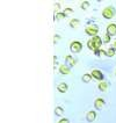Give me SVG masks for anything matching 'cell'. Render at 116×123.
Instances as JSON below:
<instances>
[{"label": "cell", "instance_id": "obj_16", "mask_svg": "<svg viewBox=\"0 0 116 123\" xmlns=\"http://www.w3.org/2000/svg\"><path fill=\"white\" fill-rule=\"evenodd\" d=\"M114 55H115V50L113 48H109L108 51H107V56H108V57H113Z\"/></svg>", "mask_w": 116, "mask_h": 123}, {"label": "cell", "instance_id": "obj_2", "mask_svg": "<svg viewBox=\"0 0 116 123\" xmlns=\"http://www.w3.org/2000/svg\"><path fill=\"white\" fill-rule=\"evenodd\" d=\"M102 15L103 18H106V19H111L114 15H115V9H114V7H106L104 9H103L102 12Z\"/></svg>", "mask_w": 116, "mask_h": 123}, {"label": "cell", "instance_id": "obj_12", "mask_svg": "<svg viewBox=\"0 0 116 123\" xmlns=\"http://www.w3.org/2000/svg\"><path fill=\"white\" fill-rule=\"evenodd\" d=\"M107 88H108V84H107V82L102 81L99 84V89H100V91H106Z\"/></svg>", "mask_w": 116, "mask_h": 123}, {"label": "cell", "instance_id": "obj_4", "mask_svg": "<svg viewBox=\"0 0 116 123\" xmlns=\"http://www.w3.org/2000/svg\"><path fill=\"white\" fill-rule=\"evenodd\" d=\"M86 33L94 37L99 33V28L96 27V26H88V27H86Z\"/></svg>", "mask_w": 116, "mask_h": 123}, {"label": "cell", "instance_id": "obj_8", "mask_svg": "<svg viewBox=\"0 0 116 123\" xmlns=\"http://www.w3.org/2000/svg\"><path fill=\"white\" fill-rule=\"evenodd\" d=\"M95 108L96 109H102L103 106H104V101H103L102 99H96L95 100Z\"/></svg>", "mask_w": 116, "mask_h": 123}, {"label": "cell", "instance_id": "obj_14", "mask_svg": "<svg viewBox=\"0 0 116 123\" xmlns=\"http://www.w3.org/2000/svg\"><path fill=\"white\" fill-rule=\"evenodd\" d=\"M55 113H56V115H58V116H61V114L64 113V110H63V108H61V107H56Z\"/></svg>", "mask_w": 116, "mask_h": 123}, {"label": "cell", "instance_id": "obj_18", "mask_svg": "<svg viewBox=\"0 0 116 123\" xmlns=\"http://www.w3.org/2000/svg\"><path fill=\"white\" fill-rule=\"evenodd\" d=\"M96 55L100 56V57H103V56H107V52H106L104 50H99V51L96 52Z\"/></svg>", "mask_w": 116, "mask_h": 123}, {"label": "cell", "instance_id": "obj_3", "mask_svg": "<svg viewBox=\"0 0 116 123\" xmlns=\"http://www.w3.org/2000/svg\"><path fill=\"white\" fill-rule=\"evenodd\" d=\"M81 48H82V44L80 43V42H78V41L72 42V43H71V45H70L71 51H72V52H74V54L80 52V51H81Z\"/></svg>", "mask_w": 116, "mask_h": 123}, {"label": "cell", "instance_id": "obj_6", "mask_svg": "<svg viewBox=\"0 0 116 123\" xmlns=\"http://www.w3.org/2000/svg\"><path fill=\"white\" fill-rule=\"evenodd\" d=\"M92 75H93L95 79H98V80H103L102 72L99 71V70H93V71H92Z\"/></svg>", "mask_w": 116, "mask_h": 123}, {"label": "cell", "instance_id": "obj_19", "mask_svg": "<svg viewBox=\"0 0 116 123\" xmlns=\"http://www.w3.org/2000/svg\"><path fill=\"white\" fill-rule=\"evenodd\" d=\"M109 41H110V35L106 34L104 36H103V42H104V43H108Z\"/></svg>", "mask_w": 116, "mask_h": 123}, {"label": "cell", "instance_id": "obj_11", "mask_svg": "<svg viewBox=\"0 0 116 123\" xmlns=\"http://www.w3.org/2000/svg\"><path fill=\"white\" fill-rule=\"evenodd\" d=\"M59 71H61V74H68V73H70V68H68V66H65V65H61Z\"/></svg>", "mask_w": 116, "mask_h": 123}, {"label": "cell", "instance_id": "obj_17", "mask_svg": "<svg viewBox=\"0 0 116 123\" xmlns=\"http://www.w3.org/2000/svg\"><path fill=\"white\" fill-rule=\"evenodd\" d=\"M65 16H66V15H65L64 13H57V14H56V19H57V20H61V19H64Z\"/></svg>", "mask_w": 116, "mask_h": 123}, {"label": "cell", "instance_id": "obj_1", "mask_svg": "<svg viewBox=\"0 0 116 123\" xmlns=\"http://www.w3.org/2000/svg\"><path fill=\"white\" fill-rule=\"evenodd\" d=\"M101 44H102V40H101V37H99V36H94L92 40H89V41L87 42L88 48L91 49V50H93L95 54L100 50Z\"/></svg>", "mask_w": 116, "mask_h": 123}, {"label": "cell", "instance_id": "obj_15", "mask_svg": "<svg viewBox=\"0 0 116 123\" xmlns=\"http://www.w3.org/2000/svg\"><path fill=\"white\" fill-rule=\"evenodd\" d=\"M91 78H92V74L86 73V74H84V77H82V80H84L85 82H88L89 80H91Z\"/></svg>", "mask_w": 116, "mask_h": 123}, {"label": "cell", "instance_id": "obj_24", "mask_svg": "<svg viewBox=\"0 0 116 123\" xmlns=\"http://www.w3.org/2000/svg\"><path fill=\"white\" fill-rule=\"evenodd\" d=\"M115 74H116V71H115Z\"/></svg>", "mask_w": 116, "mask_h": 123}, {"label": "cell", "instance_id": "obj_9", "mask_svg": "<svg viewBox=\"0 0 116 123\" xmlns=\"http://www.w3.org/2000/svg\"><path fill=\"white\" fill-rule=\"evenodd\" d=\"M57 88H58V91H59L61 93H65V92L67 91L68 87H67V85H66L65 82H61V84L57 86Z\"/></svg>", "mask_w": 116, "mask_h": 123}, {"label": "cell", "instance_id": "obj_7", "mask_svg": "<svg viewBox=\"0 0 116 123\" xmlns=\"http://www.w3.org/2000/svg\"><path fill=\"white\" fill-rule=\"evenodd\" d=\"M66 63H67L68 66H74L75 64H77V61L72 56H66Z\"/></svg>", "mask_w": 116, "mask_h": 123}, {"label": "cell", "instance_id": "obj_10", "mask_svg": "<svg viewBox=\"0 0 116 123\" xmlns=\"http://www.w3.org/2000/svg\"><path fill=\"white\" fill-rule=\"evenodd\" d=\"M95 117H96L95 111L92 110V111H88V113H87V121H88V122H93V121L95 120Z\"/></svg>", "mask_w": 116, "mask_h": 123}, {"label": "cell", "instance_id": "obj_23", "mask_svg": "<svg viewBox=\"0 0 116 123\" xmlns=\"http://www.w3.org/2000/svg\"><path fill=\"white\" fill-rule=\"evenodd\" d=\"M113 49H114V50H116V40L114 41V44H113Z\"/></svg>", "mask_w": 116, "mask_h": 123}, {"label": "cell", "instance_id": "obj_20", "mask_svg": "<svg viewBox=\"0 0 116 123\" xmlns=\"http://www.w3.org/2000/svg\"><path fill=\"white\" fill-rule=\"evenodd\" d=\"M88 6H89V2H88V1H85V2H82V4H81V8H82V9H86V8H87Z\"/></svg>", "mask_w": 116, "mask_h": 123}, {"label": "cell", "instance_id": "obj_21", "mask_svg": "<svg viewBox=\"0 0 116 123\" xmlns=\"http://www.w3.org/2000/svg\"><path fill=\"white\" fill-rule=\"evenodd\" d=\"M63 13L65 14V15H68V14L72 13V9H71V8H65V11H64Z\"/></svg>", "mask_w": 116, "mask_h": 123}, {"label": "cell", "instance_id": "obj_22", "mask_svg": "<svg viewBox=\"0 0 116 123\" xmlns=\"http://www.w3.org/2000/svg\"><path fill=\"white\" fill-rule=\"evenodd\" d=\"M58 123H70V121H68L67 118H63V120H61Z\"/></svg>", "mask_w": 116, "mask_h": 123}, {"label": "cell", "instance_id": "obj_13", "mask_svg": "<svg viewBox=\"0 0 116 123\" xmlns=\"http://www.w3.org/2000/svg\"><path fill=\"white\" fill-rule=\"evenodd\" d=\"M70 26H71L72 28L79 26V20H78V19H73V20H71V22H70Z\"/></svg>", "mask_w": 116, "mask_h": 123}, {"label": "cell", "instance_id": "obj_5", "mask_svg": "<svg viewBox=\"0 0 116 123\" xmlns=\"http://www.w3.org/2000/svg\"><path fill=\"white\" fill-rule=\"evenodd\" d=\"M107 34H109L110 36H114L116 35V25L115 23H111L107 27Z\"/></svg>", "mask_w": 116, "mask_h": 123}]
</instances>
